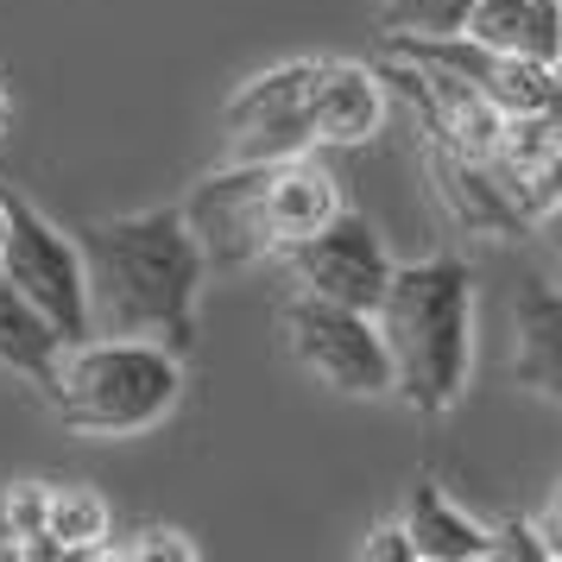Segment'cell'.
Masks as SVG:
<instances>
[{
	"mask_svg": "<svg viewBox=\"0 0 562 562\" xmlns=\"http://www.w3.org/2000/svg\"><path fill=\"white\" fill-rule=\"evenodd\" d=\"M385 360H392V392L424 417L461 405L468 392V367H474V272L468 259L436 254V259H392L380 304Z\"/></svg>",
	"mask_w": 562,
	"mask_h": 562,
	"instance_id": "cell-2",
	"label": "cell"
},
{
	"mask_svg": "<svg viewBox=\"0 0 562 562\" xmlns=\"http://www.w3.org/2000/svg\"><path fill=\"white\" fill-rule=\"evenodd\" d=\"M461 38L499 57H531L562 70V0H468Z\"/></svg>",
	"mask_w": 562,
	"mask_h": 562,
	"instance_id": "cell-11",
	"label": "cell"
},
{
	"mask_svg": "<svg viewBox=\"0 0 562 562\" xmlns=\"http://www.w3.org/2000/svg\"><path fill=\"white\" fill-rule=\"evenodd\" d=\"M146 543H133L127 557H178V562H190L196 557V543H183V531H158V525H146Z\"/></svg>",
	"mask_w": 562,
	"mask_h": 562,
	"instance_id": "cell-20",
	"label": "cell"
},
{
	"mask_svg": "<svg viewBox=\"0 0 562 562\" xmlns=\"http://www.w3.org/2000/svg\"><path fill=\"white\" fill-rule=\"evenodd\" d=\"M468 20V0H385V38H456Z\"/></svg>",
	"mask_w": 562,
	"mask_h": 562,
	"instance_id": "cell-16",
	"label": "cell"
},
{
	"mask_svg": "<svg viewBox=\"0 0 562 562\" xmlns=\"http://www.w3.org/2000/svg\"><path fill=\"white\" fill-rule=\"evenodd\" d=\"M279 259L291 266L297 291L348 304V310H367V316H373L385 279H392V254H385L380 228L367 215H355V209H335L323 228L304 234L297 247H284Z\"/></svg>",
	"mask_w": 562,
	"mask_h": 562,
	"instance_id": "cell-7",
	"label": "cell"
},
{
	"mask_svg": "<svg viewBox=\"0 0 562 562\" xmlns=\"http://www.w3.org/2000/svg\"><path fill=\"white\" fill-rule=\"evenodd\" d=\"M360 557H367V562H417V557H411L405 525H380V531L360 543Z\"/></svg>",
	"mask_w": 562,
	"mask_h": 562,
	"instance_id": "cell-19",
	"label": "cell"
},
{
	"mask_svg": "<svg viewBox=\"0 0 562 562\" xmlns=\"http://www.w3.org/2000/svg\"><path fill=\"white\" fill-rule=\"evenodd\" d=\"M537 537H543V550H550V557H562V486L550 493V506H543V525H537Z\"/></svg>",
	"mask_w": 562,
	"mask_h": 562,
	"instance_id": "cell-21",
	"label": "cell"
},
{
	"mask_svg": "<svg viewBox=\"0 0 562 562\" xmlns=\"http://www.w3.org/2000/svg\"><path fill=\"white\" fill-rule=\"evenodd\" d=\"M82 284H89V335H139L171 355L196 348V304L209 259L183 209H146L77 228Z\"/></svg>",
	"mask_w": 562,
	"mask_h": 562,
	"instance_id": "cell-1",
	"label": "cell"
},
{
	"mask_svg": "<svg viewBox=\"0 0 562 562\" xmlns=\"http://www.w3.org/2000/svg\"><path fill=\"white\" fill-rule=\"evenodd\" d=\"M385 127L380 70L355 57H316L310 70V139L316 146H367Z\"/></svg>",
	"mask_w": 562,
	"mask_h": 562,
	"instance_id": "cell-9",
	"label": "cell"
},
{
	"mask_svg": "<svg viewBox=\"0 0 562 562\" xmlns=\"http://www.w3.org/2000/svg\"><path fill=\"white\" fill-rule=\"evenodd\" d=\"M537 222H543V234H550V247H557V259H562V203H557V209H543Z\"/></svg>",
	"mask_w": 562,
	"mask_h": 562,
	"instance_id": "cell-22",
	"label": "cell"
},
{
	"mask_svg": "<svg viewBox=\"0 0 562 562\" xmlns=\"http://www.w3.org/2000/svg\"><path fill=\"white\" fill-rule=\"evenodd\" d=\"M64 348H70V341H64V335H57L52 323H45V316L13 291V284L0 279V367L52 392L57 367H64Z\"/></svg>",
	"mask_w": 562,
	"mask_h": 562,
	"instance_id": "cell-14",
	"label": "cell"
},
{
	"mask_svg": "<svg viewBox=\"0 0 562 562\" xmlns=\"http://www.w3.org/2000/svg\"><path fill=\"white\" fill-rule=\"evenodd\" d=\"M284 348L310 380L341 392V398H385L392 392V360H385L380 323L367 310L297 291L284 304Z\"/></svg>",
	"mask_w": 562,
	"mask_h": 562,
	"instance_id": "cell-4",
	"label": "cell"
},
{
	"mask_svg": "<svg viewBox=\"0 0 562 562\" xmlns=\"http://www.w3.org/2000/svg\"><path fill=\"white\" fill-rule=\"evenodd\" d=\"M52 398L77 436H102V442L146 436L178 411L183 355L139 341V335H82L64 348Z\"/></svg>",
	"mask_w": 562,
	"mask_h": 562,
	"instance_id": "cell-3",
	"label": "cell"
},
{
	"mask_svg": "<svg viewBox=\"0 0 562 562\" xmlns=\"http://www.w3.org/2000/svg\"><path fill=\"white\" fill-rule=\"evenodd\" d=\"M512 380L562 405V291L550 279H518L512 297Z\"/></svg>",
	"mask_w": 562,
	"mask_h": 562,
	"instance_id": "cell-10",
	"label": "cell"
},
{
	"mask_svg": "<svg viewBox=\"0 0 562 562\" xmlns=\"http://www.w3.org/2000/svg\"><path fill=\"white\" fill-rule=\"evenodd\" d=\"M13 127V108H7V95H0V133Z\"/></svg>",
	"mask_w": 562,
	"mask_h": 562,
	"instance_id": "cell-23",
	"label": "cell"
},
{
	"mask_svg": "<svg viewBox=\"0 0 562 562\" xmlns=\"http://www.w3.org/2000/svg\"><path fill=\"white\" fill-rule=\"evenodd\" d=\"M266 165H222L209 171L190 203H183V222L203 247L209 272H247L259 259H279L272 254V228H266Z\"/></svg>",
	"mask_w": 562,
	"mask_h": 562,
	"instance_id": "cell-8",
	"label": "cell"
},
{
	"mask_svg": "<svg viewBox=\"0 0 562 562\" xmlns=\"http://www.w3.org/2000/svg\"><path fill=\"white\" fill-rule=\"evenodd\" d=\"M493 557H525V562H543L550 550H543L537 525H506V531H493Z\"/></svg>",
	"mask_w": 562,
	"mask_h": 562,
	"instance_id": "cell-18",
	"label": "cell"
},
{
	"mask_svg": "<svg viewBox=\"0 0 562 562\" xmlns=\"http://www.w3.org/2000/svg\"><path fill=\"white\" fill-rule=\"evenodd\" d=\"M0 279L13 284L64 341L89 335V284H82V247L52 215H38L26 196L7 203V240H0Z\"/></svg>",
	"mask_w": 562,
	"mask_h": 562,
	"instance_id": "cell-5",
	"label": "cell"
},
{
	"mask_svg": "<svg viewBox=\"0 0 562 562\" xmlns=\"http://www.w3.org/2000/svg\"><path fill=\"white\" fill-rule=\"evenodd\" d=\"M310 70L316 57H291L247 77L222 108V133H228V165H272V158L310 153Z\"/></svg>",
	"mask_w": 562,
	"mask_h": 562,
	"instance_id": "cell-6",
	"label": "cell"
},
{
	"mask_svg": "<svg viewBox=\"0 0 562 562\" xmlns=\"http://www.w3.org/2000/svg\"><path fill=\"white\" fill-rule=\"evenodd\" d=\"M405 537H411V557L417 562H486L493 557V531H486L481 518H468L436 481L411 486Z\"/></svg>",
	"mask_w": 562,
	"mask_h": 562,
	"instance_id": "cell-13",
	"label": "cell"
},
{
	"mask_svg": "<svg viewBox=\"0 0 562 562\" xmlns=\"http://www.w3.org/2000/svg\"><path fill=\"white\" fill-rule=\"evenodd\" d=\"M45 537H52V557L102 550V537H108L102 493L95 486H45Z\"/></svg>",
	"mask_w": 562,
	"mask_h": 562,
	"instance_id": "cell-15",
	"label": "cell"
},
{
	"mask_svg": "<svg viewBox=\"0 0 562 562\" xmlns=\"http://www.w3.org/2000/svg\"><path fill=\"white\" fill-rule=\"evenodd\" d=\"M0 240H7V196H0Z\"/></svg>",
	"mask_w": 562,
	"mask_h": 562,
	"instance_id": "cell-24",
	"label": "cell"
},
{
	"mask_svg": "<svg viewBox=\"0 0 562 562\" xmlns=\"http://www.w3.org/2000/svg\"><path fill=\"white\" fill-rule=\"evenodd\" d=\"M7 537L20 557H52V537H45V481H20L7 493Z\"/></svg>",
	"mask_w": 562,
	"mask_h": 562,
	"instance_id": "cell-17",
	"label": "cell"
},
{
	"mask_svg": "<svg viewBox=\"0 0 562 562\" xmlns=\"http://www.w3.org/2000/svg\"><path fill=\"white\" fill-rule=\"evenodd\" d=\"M259 203H266L272 254H284V247H297L304 234L323 228L335 209H341V196H335L329 171H323L310 153H297V158H272V165H266V190H259Z\"/></svg>",
	"mask_w": 562,
	"mask_h": 562,
	"instance_id": "cell-12",
	"label": "cell"
}]
</instances>
